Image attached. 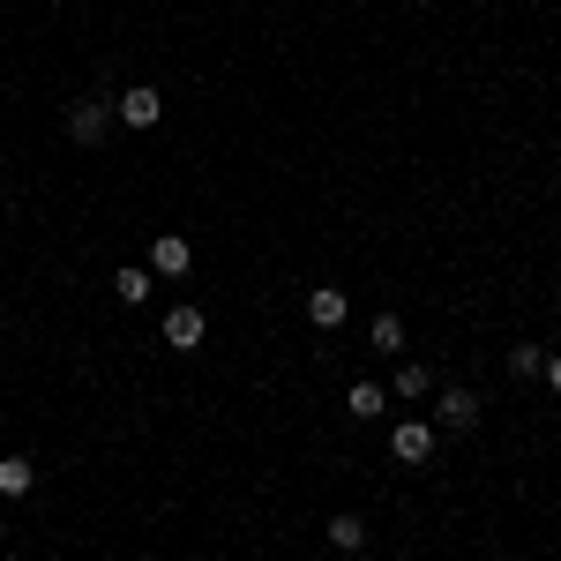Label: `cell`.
Instances as JSON below:
<instances>
[{"label": "cell", "mask_w": 561, "mask_h": 561, "mask_svg": "<svg viewBox=\"0 0 561 561\" xmlns=\"http://www.w3.org/2000/svg\"><path fill=\"white\" fill-rule=\"evenodd\" d=\"M113 121H121V128H158V121H165V98H158L150 83H135V90L113 98Z\"/></svg>", "instance_id": "1"}, {"label": "cell", "mask_w": 561, "mask_h": 561, "mask_svg": "<svg viewBox=\"0 0 561 561\" xmlns=\"http://www.w3.org/2000/svg\"><path fill=\"white\" fill-rule=\"evenodd\" d=\"M434 427L442 434H472L479 427V397L472 389H434Z\"/></svg>", "instance_id": "2"}, {"label": "cell", "mask_w": 561, "mask_h": 561, "mask_svg": "<svg viewBox=\"0 0 561 561\" xmlns=\"http://www.w3.org/2000/svg\"><path fill=\"white\" fill-rule=\"evenodd\" d=\"M105 128H113V98H76L68 105V135L76 142H105Z\"/></svg>", "instance_id": "3"}, {"label": "cell", "mask_w": 561, "mask_h": 561, "mask_svg": "<svg viewBox=\"0 0 561 561\" xmlns=\"http://www.w3.org/2000/svg\"><path fill=\"white\" fill-rule=\"evenodd\" d=\"M434 442H442V427H434V420H404V427L389 434V449H397L404 465H427V457H434Z\"/></svg>", "instance_id": "4"}, {"label": "cell", "mask_w": 561, "mask_h": 561, "mask_svg": "<svg viewBox=\"0 0 561 561\" xmlns=\"http://www.w3.org/2000/svg\"><path fill=\"white\" fill-rule=\"evenodd\" d=\"M187 270H195V248L180 232H158L150 240V277H187Z\"/></svg>", "instance_id": "5"}, {"label": "cell", "mask_w": 561, "mask_h": 561, "mask_svg": "<svg viewBox=\"0 0 561 561\" xmlns=\"http://www.w3.org/2000/svg\"><path fill=\"white\" fill-rule=\"evenodd\" d=\"M203 337H210L203 307H173V314H165V345L173 352H203Z\"/></svg>", "instance_id": "6"}, {"label": "cell", "mask_w": 561, "mask_h": 561, "mask_svg": "<svg viewBox=\"0 0 561 561\" xmlns=\"http://www.w3.org/2000/svg\"><path fill=\"white\" fill-rule=\"evenodd\" d=\"M345 314H352V300L337 285H314V293H307V322H314V330H337Z\"/></svg>", "instance_id": "7"}, {"label": "cell", "mask_w": 561, "mask_h": 561, "mask_svg": "<svg viewBox=\"0 0 561 561\" xmlns=\"http://www.w3.org/2000/svg\"><path fill=\"white\" fill-rule=\"evenodd\" d=\"M38 486V465L31 457H0V502H15V494H31Z\"/></svg>", "instance_id": "8"}, {"label": "cell", "mask_w": 561, "mask_h": 561, "mask_svg": "<svg viewBox=\"0 0 561 561\" xmlns=\"http://www.w3.org/2000/svg\"><path fill=\"white\" fill-rule=\"evenodd\" d=\"M345 404H352V420H382L389 389H382V382H352V397H345Z\"/></svg>", "instance_id": "9"}, {"label": "cell", "mask_w": 561, "mask_h": 561, "mask_svg": "<svg viewBox=\"0 0 561 561\" xmlns=\"http://www.w3.org/2000/svg\"><path fill=\"white\" fill-rule=\"evenodd\" d=\"M389 389L420 404V397H434V375H427V367H420V359H404V367H397V382H389Z\"/></svg>", "instance_id": "10"}, {"label": "cell", "mask_w": 561, "mask_h": 561, "mask_svg": "<svg viewBox=\"0 0 561 561\" xmlns=\"http://www.w3.org/2000/svg\"><path fill=\"white\" fill-rule=\"evenodd\" d=\"M330 547H337V554H359V547H367V524L352 517V510H345V517H330Z\"/></svg>", "instance_id": "11"}, {"label": "cell", "mask_w": 561, "mask_h": 561, "mask_svg": "<svg viewBox=\"0 0 561 561\" xmlns=\"http://www.w3.org/2000/svg\"><path fill=\"white\" fill-rule=\"evenodd\" d=\"M367 345L397 359V352H404V322H397V314H375V330H367Z\"/></svg>", "instance_id": "12"}, {"label": "cell", "mask_w": 561, "mask_h": 561, "mask_svg": "<svg viewBox=\"0 0 561 561\" xmlns=\"http://www.w3.org/2000/svg\"><path fill=\"white\" fill-rule=\"evenodd\" d=\"M113 285H121V300H128V307H142L150 293H158V277H150V270H121Z\"/></svg>", "instance_id": "13"}, {"label": "cell", "mask_w": 561, "mask_h": 561, "mask_svg": "<svg viewBox=\"0 0 561 561\" xmlns=\"http://www.w3.org/2000/svg\"><path fill=\"white\" fill-rule=\"evenodd\" d=\"M510 375H524V382L547 375V352H539V345H510Z\"/></svg>", "instance_id": "14"}, {"label": "cell", "mask_w": 561, "mask_h": 561, "mask_svg": "<svg viewBox=\"0 0 561 561\" xmlns=\"http://www.w3.org/2000/svg\"><path fill=\"white\" fill-rule=\"evenodd\" d=\"M547 382H554V389H561V352H554V359H547Z\"/></svg>", "instance_id": "15"}, {"label": "cell", "mask_w": 561, "mask_h": 561, "mask_svg": "<svg viewBox=\"0 0 561 561\" xmlns=\"http://www.w3.org/2000/svg\"><path fill=\"white\" fill-rule=\"evenodd\" d=\"M0 531H8V524H0Z\"/></svg>", "instance_id": "16"}]
</instances>
